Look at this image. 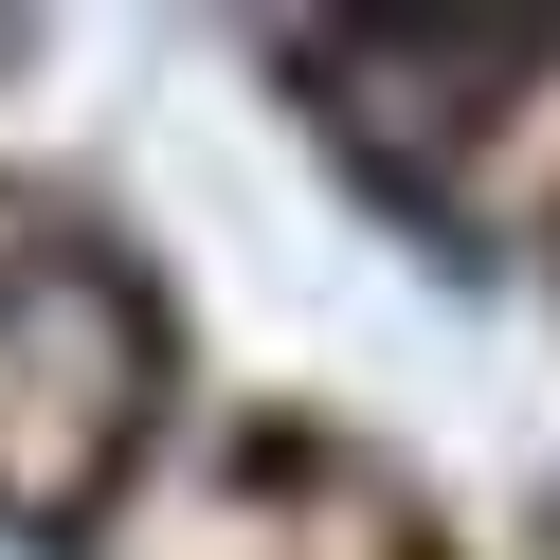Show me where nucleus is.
<instances>
[{
    "label": "nucleus",
    "mask_w": 560,
    "mask_h": 560,
    "mask_svg": "<svg viewBox=\"0 0 560 560\" xmlns=\"http://www.w3.org/2000/svg\"><path fill=\"white\" fill-rule=\"evenodd\" d=\"M163 416V326L109 254H19L0 271V524H91L109 470Z\"/></svg>",
    "instance_id": "nucleus-1"
}]
</instances>
